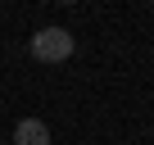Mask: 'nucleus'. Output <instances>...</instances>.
Here are the masks:
<instances>
[{
	"label": "nucleus",
	"instance_id": "obj_1",
	"mask_svg": "<svg viewBox=\"0 0 154 145\" xmlns=\"http://www.w3.org/2000/svg\"><path fill=\"white\" fill-rule=\"evenodd\" d=\"M72 32L68 27H41L36 36H32V54L41 59V63H63L68 54H72Z\"/></svg>",
	"mask_w": 154,
	"mask_h": 145
},
{
	"label": "nucleus",
	"instance_id": "obj_2",
	"mask_svg": "<svg viewBox=\"0 0 154 145\" xmlns=\"http://www.w3.org/2000/svg\"><path fill=\"white\" fill-rule=\"evenodd\" d=\"M14 145H50V127L41 118H23L14 127Z\"/></svg>",
	"mask_w": 154,
	"mask_h": 145
}]
</instances>
